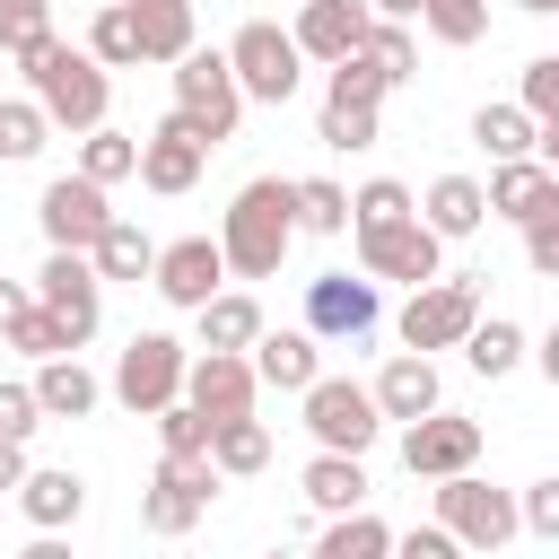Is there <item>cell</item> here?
<instances>
[{
    "label": "cell",
    "instance_id": "1",
    "mask_svg": "<svg viewBox=\"0 0 559 559\" xmlns=\"http://www.w3.org/2000/svg\"><path fill=\"white\" fill-rule=\"evenodd\" d=\"M17 70H26V96L44 105V122H52V131H87V122H105V105H114V70H105V61H87V52H79V44H61V35L26 44V52H17Z\"/></svg>",
    "mask_w": 559,
    "mask_h": 559
},
{
    "label": "cell",
    "instance_id": "2",
    "mask_svg": "<svg viewBox=\"0 0 559 559\" xmlns=\"http://www.w3.org/2000/svg\"><path fill=\"white\" fill-rule=\"evenodd\" d=\"M288 245H297L288 175H253V183L227 201V218H218V253H227L236 280H271V271L288 262Z\"/></svg>",
    "mask_w": 559,
    "mask_h": 559
},
{
    "label": "cell",
    "instance_id": "3",
    "mask_svg": "<svg viewBox=\"0 0 559 559\" xmlns=\"http://www.w3.org/2000/svg\"><path fill=\"white\" fill-rule=\"evenodd\" d=\"M175 114L218 148V140H236V122H245V87H236V70H227V52H201V44H183L175 61Z\"/></svg>",
    "mask_w": 559,
    "mask_h": 559
},
{
    "label": "cell",
    "instance_id": "4",
    "mask_svg": "<svg viewBox=\"0 0 559 559\" xmlns=\"http://www.w3.org/2000/svg\"><path fill=\"white\" fill-rule=\"evenodd\" d=\"M472 314H480V271H437V280H419L411 297H402V314H393V332H402V349H454L463 332H472Z\"/></svg>",
    "mask_w": 559,
    "mask_h": 559
},
{
    "label": "cell",
    "instance_id": "5",
    "mask_svg": "<svg viewBox=\"0 0 559 559\" xmlns=\"http://www.w3.org/2000/svg\"><path fill=\"white\" fill-rule=\"evenodd\" d=\"M297 402H306V437L314 445H332V454H367L376 437H384V411H376V393L358 384V376H306L297 384Z\"/></svg>",
    "mask_w": 559,
    "mask_h": 559
},
{
    "label": "cell",
    "instance_id": "6",
    "mask_svg": "<svg viewBox=\"0 0 559 559\" xmlns=\"http://www.w3.org/2000/svg\"><path fill=\"white\" fill-rule=\"evenodd\" d=\"M210 498H218V463H210V454H157V472H148V489H140V524L166 533V542H183V533L210 515Z\"/></svg>",
    "mask_w": 559,
    "mask_h": 559
},
{
    "label": "cell",
    "instance_id": "7",
    "mask_svg": "<svg viewBox=\"0 0 559 559\" xmlns=\"http://www.w3.org/2000/svg\"><path fill=\"white\" fill-rule=\"evenodd\" d=\"M227 70H236L245 105H288V96H297V79H306V52L288 44V26L245 17V26H236V44H227Z\"/></svg>",
    "mask_w": 559,
    "mask_h": 559
},
{
    "label": "cell",
    "instance_id": "8",
    "mask_svg": "<svg viewBox=\"0 0 559 559\" xmlns=\"http://www.w3.org/2000/svg\"><path fill=\"white\" fill-rule=\"evenodd\" d=\"M437 524L454 533V550H498V542H515V489H489L480 463L445 472L437 480Z\"/></svg>",
    "mask_w": 559,
    "mask_h": 559
},
{
    "label": "cell",
    "instance_id": "9",
    "mask_svg": "<svg viewBox=\"0 0 559 559\" xmlns=\"http://www.w3.org/2000/svg\"><path fill=\"white\" fill-rule=\"evenodd\" d=\"M358 271H367V280L419 288V280L445 271V236H437L419 210H402V218H384V227H358Z\"/></svg>",
    "mask_w": 559,
    "mask_h": 559
},
{
    "label": "cell",
    "instance_id": "10",
    "mask_svg": "<svg viewBox=\"0 0 559 559\" xmlns=\"http://www.w3.org/2000/svg\"><path fill=\"white\" fill-rule=\"evenodd\" d=\"M26 288H35V306H44V314H61V332H70L79 349L96 341V323H105V280H96V262H87L79 245H52V253H44V271H35Z\"/></svg>",
    "mask_w": 559,
    "mask_h": 559
},
{
    "label": "cell",
    "instance_id": "11",
    "mask_svg": "<svg viewBox=\"0 0 559 559\" xmlns=\"http://www.w3.org/2000/svg\"><path fill=\"white\" fill-rule=\"evenodd\" d=\"M183 358H192V349H183L175 332H131V341H122V358H114V384H105V393H114L131 419H148L157 402H175V393H183Z\"/></svg>",
    "mask_w": 559,
    "mask_h": 559
},
{
    "label": "cell",
    "instance_id": "12",
    "mask_svg": "<svg viewBox=\"0 0 559 559\" xmlns=\"http://www.w3.org/2000/svg\"><path fill=\"white\" fill-rule=\"evenodd\" d=\"M480 419H463V411H419V419H402V472L411 480H445V472H472L480 463Z\"/></svg>",
    "mask_w": 559,
    "mask_h": 559
},
{
    "label": "cell",
    "instance_id": "13",
    "mask_svg": "<svg viewBox=\"0 0 559 559\" xmlns=\"http://www.w3.org/2000/svg\"><path fill=\"white\" fill-rule=\"evenodd\" d=\"M384 323V297H376V280L358 271H323V280H306V332L314 341H367Z\"/></svg>",
    "mask_w": 559,
    "mask_h": 559
},
{
    "label": "cell",
    "instance_id": "14",
    "mask_svg": "<svg viewBox=\"0 0 559 559\" xmlns=\"http://www.w3.org/2000/svg\"><path fill=\"white\" fill-rule=\"evenodd\" d=\"M201 166H210V140H201L183 114H166V122L140 140V166H131V175H140L157 201H183V192L201 183Z\"/></svg>",
    "mask_w": 559,
    "mask_h": 559
},
{
    "label": "cell",
    "instance_id": "15",
    "mask_svg": "<svg viewBox=\"0 0 559 559\" xmlns=\"http://www.w3.org/2000/svg\"><path fill=\"white\" fill-rule=\"evenodd\" d=\"M105 218H114V210H105V183H87L79 166H70V175H52V183H44V201H35L44 245H79V253H87Z\"/></svg>",
    "mask_w": 559,
    "mask_h": 559
},
{
    "label": "cell",
    "instance_id": "16",
    "mask_svg": "<svg viewBox=\"0 0 559 559\" xmlns=\"http://www.w3.org/2000/svg\"><path fill=\"white\" fill-rule=\"evenodd\" d=\"M227 280V253H218V236H175V245H157V262H148V288L166 297V306H201L210 288Z\"/></svg>",
    "mask_w": 559,
    "mask_h": 559
},
{
    "label": "cell",
    "instance_id": "17",
    "mask_svg": "<svg viewBox=\"0 0 559 559\" xmlns=\"http://www.w3.org/2000/svg\"><path fill=\"white\" fill-rule=\"evenodd\" d=\"M253 358L245 349H192L183 358V402L192 411H210V419H227V411H253Z\"/></svg>",
    "mask_w": 559,
    "mask_h": 559
},
{
    "label": "cell",
    "instance_id": "18",
    "mask_svg": "<svg viewBox=\"0 0 559 559\" xmlns=\"http://www.w3.org/2000/svg\"><path fill=\"white\" fill-rule=\"evenodd\" d=\"M480 201H489V218H542V210H559V175L542 166V157H498L489 166V183H480Z\"/></svg>",
    "mask_w": 559,
    "mask_h": 559
},
{
    "label": "cell",
    "instance_id": "19",
    "mask_svg": "<svg viewBox=\"0 0 559 559\" xmlns=\"http://www.w3.org/2000/svg\"><path fill=\"white\" fill-rule=\"evenodd\" d=\"M367 393H376V411H384V419H419V411H437V402H445V384H437V358H428V349H393V358L376 367V384H367Z\"/></svg>",
    "mask_w": 559,
    "mask_h": 559
},
{
    "label": "cell",
    "instance_id": "20",
    "mask_svg": "<svg viewBox=\"0 0 559 559\" xmlns=\"http://www.w3.org/2000/svg\"><path fill=\"white\" fill-rule=\"evenodd\" d=\"M358 35H367V0H297L288 44L306 61H341V52H358Z\"/></svg>",
    "mask_w": 559,
    "mask_h": 559
},
{
    "label": "cell",
    "instance_id": "21",
    "mask_svg": "<svg viewBox=\"0 0 559 559\" xmlns=\"http://www.w3.org/2000/svg\"><path fill=\"white\" fill-rule=\"evenodd\" d=\"M87 262H96V280H105V288H140V280H148V262H157V236H148L140 218H122V210H114V218L96 227Z\"/></svg>",
    "mask_w": 559,
    "mask_h": 559
},
{
    "label": "cell",
    "instance_id": "22",
    "mask_svg": "<svg viewBox=\"0 0 559 559\" xmlns=\"http://www.w3.org/2000/svg\"><path fill=\"white\" fill-rule=\"evenodd\" d=\"M245 358H253V384H271V393H297V384L323 367V341H314L306 323H297V332H271V323H262Z\"/></svg>",
    "mask_w": 559,
    "mask_h": 559
},
{
    "label": "cell",
    "instance_id": "23",
    "mask_svg": "<svg viewBox=\"0 0 559 559\" xmlns=\"http://www.w3.org/2000/svg\"><path fill=\"white\" fill-rule=\"evenodd\" d=\"M26 384H35V411H44V419H87V411L105 402V384L79 367V349H52V358H35V376H26Z\"/></svg>",
    "mask_w": 559,
    "mask_h": 559
},
{
    "label": "cell",
    "instance_id": "24",
    "mask_svg": "<svg viewBox=\"0 0 559 559\" xmlns=\"http://www.w3.org/2000/svg\"><path fill=\"white\" fill-rule=\"evenodd\" d=\"M411 210H419V218H428V227H437L445 245H454V236H480V227H489V201H480V175H437V183H428V192H419Z\"/></svg>",
    "mask_w": 559,
    "mask_h": 559
},
{
    "label": "cell",
    "instance_id": "25",
    "mask_svg": "<svg viewBox=\"0 0 559 559\" xmlns=\"http://www.w3.org/2000/svg\"><path fill=\"white\" fill-rule=\"evenodd\" d=\"M17 515H26L35 533H61V524L87 515V480H79V472H35V463H26V480H17Z\"/></svg>",
    "mask_w": 559,
    "mask_h": 559
},
{
    "label": "cell",
    "instance_id": "26",
    "mask_svg": "<svg viewBox=\"0 0 559 559\" xmlns=\"http://www.w3.org/2000/svg\"><path fill=\"white\" fill-rule=\"evenodd\" d=\"M297 489H306V507H314V515L367 507V463H358V454H332V445H314V463L297 472Z\"/></svg>",
    "mask_w": 559,
    "mask_h": 559
},
{
    "label": "cell",
    "instance_id": "27",
    "mask_svg": "<svg viewBox=\"0 0 559 559\" xmlns=\"http://www.w3.org/2000/svg\"><path fill=\"white\" fill-rule=\"evenodd\" d=\"M210 463H218V480H253V472L271 463V428H262L253 411L210 419Z\"/></svg>",
    "mask_w": 559,
    "mask_h": 559
},
{
    "label": "cell",
    "instance_id": "28",
    "mask_svg": "<svg viewBox=\"0 0 559 559\" xmlns=\"http://www.w3.org/2000/svg\"><path fill=\"white\" fill-rule=\"evenodd\" d=\"M192 323H201V349H253V332H262V306H253L245 288H210V297L192 306Z\"/></svg>",
    "mask_w": 559,
    "mask_h": 559
},
{
    "label": "cell",
    "instance_id": "29",
    "mask_svg": "<svg viewBox=\"0 0 559 559\" xmlns=\"http://www.w3.org/2000/svg\"><path fill=\"white\" fill-rule=\"evenodd\" d=\"M454 349H463V367H472V376H489V384L524 367V332H515L507 314H472V332H463Z\"/></svg>",
    "mask_w": 559,
    "mask_h": 559
},
{
    "label": "cell",
    "instance_id": "30",
    "mask_svg": "<svg viewBox=\"0 0 559 559\" xmlns=\"http://www.w3.org/2000/svg\"><path fill=\"white\" fill-rule=\"evenodd\" d=\"M131 26H140V61H175L192 44V0H131Z\"/></svg>",
    "mask_w": 559,
    "mask_h": 559
},
{
    "label": "cell",
    "instance_id": "31",
    "mask_svg": "<svg viewBox=\"0 0 559 559\" xmlns=\"http://www.w3.org/2000/svg\"><path fill=\"white\" fill-rule=\"evenodd\" d=\"M70 140H79V175H87V183H105V192L140 166V140H131V131H114V122H87V131H70Z\"/></svg>",
    "mask_w": 559,
    "mask_h": 559
},
{
    "label": "cell",
    "instance_id": "32",
    "mask_svg": "<svg viewBox=\"0 0 559 559\" xmlns=\"http://www.w3.org/2000/svg\"><path fill=\"white\" fill-rule=\"evenodd\" d=\"M87 61H105V70H131L140 61V26H131V0H96V17H87V44H79Z\"/></svg>",
    "mask_w": 559,
    "mask_h": 559
},
{
    "label": "cell",
    "instance_id": "33",
    "mask_svg": "<svg viewBox=\"0 0 559 559\" xmlns=\"http://www.w3.org/2000/svg\"><path fill=\"white\" fill-rule=\"evenodd\" d=\"M472 140H480L489 166H498V157H533V148H542V122H533L524 105H480V114H472Z\"/></svg>",
    "mask_w": 559,
    "mask_h": 559
},
{
    "label": "cell",
    "instance_id": "34",
    "mask_svg": "<svg viewBox=\"0 0 559 559\" xmlns=\"http://www.w3.org/2000/svg\"><path fill=\"white\" fill-rule=\"evenodd\" d=\"M288 210H297V236H341L349 227V192L332 175H297L288 183Z\"/></svg>",
    "mask_w": 559,
    "mask_h": 559
},
{
    "label": "cell",
    "instance_id": "35",
    "mask_svg": "<svg viewBox=\"0 0 559 559\" xmlns=\"http://www.w3.org/2000/svg\"><path fill=\"white\" fill-rule=\"evenodd\" d=\"M323 559H384L393 550V524H376L367 507H341V515H323V542H314Z\"/></svg>",
    "mask_w": 559,
    "mask_h": 559
},
{
    "label": "cell",
    "instance_id": "36",
    "mask_svg": "<svg viewBox=\"0 0 559 559\" xmlns=\"http://www.w3.org/2000/svg\"><path fill=\"white\" fill-rule=\"evenodd\" d=\"M358 52L384 70V87H402L411 70H419V44H411V17H376L367 9V35H358Z\"/></svg>",
    "mask_w": 559,
    "mask_h": 559
},
{
    "label": "cell",
    "instance_id": "37",
    "mask_svg": "<svg viewBox=\"0 0 559 559\" xmlns=\"http://www.w3.org/2000/svg\"><path fill=\"white\" fill-rule=\"evenodd\" d=\"M44 140H52L44 105H35V96H0V166H26V157H44Z\"/></svg>",
    "mask_w": 559,
    "mask_h": 559
},
{
    "label": "cell",
    "instance_id": "38",
    "mask_svg": "<svg viewBox=\"0 0 559 559\" xmlns=\"http://www.w3.org/2000/svg\"><path fill=\"white\" fill-rule=\"evenodd\" d=\"M323 96H332V105H384L393 87H384V70H376L367 52H341V61H323Z\"/></svg>",
    "mask_w": 559,
    "mask_h": 559
},
{
    "label": "cell",
    "instance_id": "39",
    "mask_svg": "<svg viewBox=\"0 0 559 559\" xmlns=\"http://www.w3.org/2000/svg\"><path fill=\"white\" fill-rule=\"evenodd\" d=\"M419 26H428L437 44H454V52H463V44H480V35H489V0H419Z\"/></svg>",
    "mask_w": 559,
    "mask_h": 559
},
{
    "label": "cell",
    "instance_id": "40",
    "mask_svg": "<svg viewBox=\"0 0 559 559\" xmlns=\"http://www.w3.org/2000/svg\"><path fill=\"white\" fill-rule=\"evenodd\" d=\"M0 341H9V349H17V358H52V349H79V341H70V332H61V314H44V306H35V297H26V306H17V314H9V332H0Z\"/></svg>",
    "mask_w": 559,
    "mask_h": 559
},
{
    "label": "cell",
    "instance_id": "41",
    "mask_svg": "<svg viewBox=\"0 0 559 559\" xmlns=\"http://www.w3.org/2000/svg\"><path fill=\"white\" fill-rule=\"evenodd\" d=\"M148 419H157V454H210V411H192L183 393L157 402Z\"/></svg>",
    "mask_w": 559,
    "mask_h": 559
},
{
    "label": "cell",
    "instance_id": "42",
    "mask_svg": "<svg viewBox=\"0 0 559 559\" xmlns=\"http://www.w3.org/2000/svg\"><path fill=\"white\" fill-rule=\"evenodd\" d=\"M411 210V183H393V175H367L358 192H349V227L341 236H358V227H384V218H402Z\"/></svg>",
    "mask_w": 559,
    "mask_h": 559
},
{
    "label": "cell",
    "instance_id": "43",
    "mask_svg": "<svg viewBox=\"0 0 559 559\" xmlns=\"http://www.w3.org/2000/svg\"><path fill=\"white\" fill-rule=\"evenodd\" d=\"M376 114H384V105H332V96H323L314 140H323V148H376Z\"/></svg>",
    "mask_w": 559,
    "mask_h": 559
},
{
    "label": "cell",
    "instance_id": "44",
    "mask_svg": "<svg viewBox=\"0 0 559 559\" xmlns=\"http://www.w3.org/2000/svg\"><path fill=\"white\" fill-rule=\"evenodd\" d=\"M44 35H52V0H0V61H17Z\"/></svg>",
    "mask_w": 559,
    "mask_h": 559
},
{
    "label": "cell",
    "instance_id": "45",
    "mask_svg": "<svg viewBox=\"0 0 559 559\" xmlns=\"http://www.w3.org/2000/svg\"><path fill=\"white\" fill-rule=\"evenodd\" d=\"M515 105H524L533 122H559V52H533V61H524V87H515Z\"/></svg>",
    "mask_w": 559,
    "mask_h": 559
},
{
    "label": "cell",
    "instance_id": "46",
    "mask_svg": "<svg viewBox=\"0 0 559 559\" xmlns=\"http://www.w3.org/2000/svg\"><path fill=\"white\" fill-rule=\"evenodd\" d=\"M524 271H533V280H559V210L524 218Z\"/></svg>",
    "mask_w": 559,
    "mask_h": 559
},
{
    "label": "cell",
    "instance_id": "47",
    "mask_svg": "<svg viewBox=\"0 0 559 559\" xmlns=\"http://www.w3.org/2000/svg\"><path fill=\"white\" fill-rule=\"evenodd\" d=\"M515 533H542V542H559V480H533V489L515 498Z\"/></svg>",
    "mask_w": 559,
    "mask_h": 559
},
{
    "label": "cell",
    "instance_id": "48",
    "mask_svg": "<svg viewBox=\"0 0 559 559\" xmlns=\"http://www.w3.org/2000/svg\"><path fill=\"white\" fill-rule=\"evenodd\" d=\"M35 428H44V411H35V384H17V376H9V384H0V437H17V445H26Z\"/></svg>",
    "mask_w": 559,
    "mask_h": 559
},
{
    "label": "cell",
    "instance_id": "49",
    "mask_svg": "<svg viewBox=\"0 0 559 559\" xmlns=\"http://www.w3.org/2000/svg\"><path fill=\"white\" fill-rule=\"evenodd\" d=\"M393 550L402 559H454V533L445 524H411V533H393Z\"/></svg>",
    "mask_w": 559,
    "mask_h": 559
},
{
    "label": "cell",
    "instance_id": "50",
    "mask_svg": "<svg viewBox=\"0 0 559 559\" xmlns=\"http://www.w3.org/2000/svg\"><path fill=\"white\" fill-rule=\"evenodd\" d=\"M17 480H26V445H17V437H0V489H17Z\"/></svg>",
    "mask_w": 559,
    "mask_h": 559
},
{
    "label": "cell",
    "instance_id": "51",
    "mask_svg": "<svg viewBox=\"0 0 559 559\" xmlns=\"http://www.w3.org/2000/svg\"><path fill=\"white\" fill-rule=\"evenodd\" d=\"M26 297H35V288H26V280H0V332H9V314H17V306H26Z\"/></svg>",
    "mask_w": 559,
    "mask_h": 559
},
{
    "label": "cell",
    "instance_id": "52",
    "mask_svg": "<svg viewBox=\"0 0 559 559\" xmlns=\"http://www.w3.org/2000/svg\"><path fill=\"white\" fill-rule=\"evenodd\" d=\"M376 17H419V0H367Z\"/></svg>",
    "mask_w": 559,
    "mask_h": 559
},
{
    "label": "cell",
    "instance_id": "53",
    "mask_svg": "<svg viewBox=\"0 0 559 559\" xmlns=\"http://www.w3.org/2000/svg\"><path fill=\"white\" fill-rule=\"evenodd\" d=\"M515 9H524V17H550V9H559V0H515Z\"/></svg>",
    "mask_w": 559,
    "mask_h": 559
},
{
    "label": "cell",
    "instance_id": "54",
    "mask_svg": "<svg viewBox=\"0 0 559 559\" xmlns=\"http://www.w3.org/2000/svg\"><path fill=\"white\" fill-rule=\"evenodd\" d=\"M87 9H96V0H87Z\"/></svg>",
    "mask_w": 559,
    "mask_h": 559
}]
</instances>
